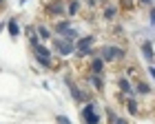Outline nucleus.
<instances>
[{"instance_id":"obj_1","label":"nucleus","mask_w":155,"mask_h":124,"mask_svg":"<svg viewBox=\"0 0 155 124\" xmlns=\"http://www.w3.org/2000/svg\"><path fill=\"white\" fill-rule=\"evenodd\" d=\"M97 58H100L104 64H113V62H122L126 58V49L124 47H115V44H104L97 51Z\"/></svg>"},{"instance_id":"obj_2","label":"nucleus","mask_w":155,"mask_h":124,"mask_svg":"<svg viewBox=\"0 0 155 124\" xmlns=\"http://www.w3.org/2000/svg\"><path fill=\"white\" fill-rule=\"evenodd\" d=\"M45 13L49 18H64L67 16V0H49L45 5Z\"/></svg>"},{"instance_id":"obj_3","label":"nucleus","mask_w":155,"mask_h":124,"mask_svg":"<svg viewBox=\"0 0 155 124\" xmlns=\"http://www.w3.org/2000/svg\"><path fill=\"white\" fill-rule=\"evenodd\" d=\"M51 44L55 47V51H58V56H62V58L71 56V53L75 51L71 42H64V40H62V38H58V36H53V38H51Z\"/></svg>"},{"instance_id":"obj_4","label":"nucleus","mask_w":155,"mask_h":124,"mask_svg":"<svg viewBox=\"0 0 155 124\" xmlns=\"http://www.w3.org/2000/svg\"><path fill=\"white\" fill-rule=\"evenodd\" d=\"M64 80H67V84H69V91H71V95H73V100H75V102H80V104H82V102H91V95H89L87 91H82V89L78 86V84H73L69 75H67Z\"/></svg>"},{"instance_id":"obj_5","label":"nucleus","mask_w":155,"mask_h":124,"mask_svg":"<svg viewBox=\"0 0 155 124\" xmlns=\"http://www.w3.org/2000/svg\"><path fill=\"white\" fill-rule=\"evenodd\" d=\"M117 91H120V95H124V98H135L131 82H129V78H124V75L117 78Z\"/></svg>"},{"instance_id":"obj_6","label":"nucleus","mask_w":155,"mask_h":124,"mask_svg":"<svg viewBox=\"0 0 155 124\" xmlns=\"http://www.w3.org/2000/svg\"><path fill=\"white\" fill-rule=\"evenodd\" d=\"M69 29H71V18H60L51 24V33H55V36H62V33H67Z\"/></svg>"},{"instance_id":"obj_7","label":"nucleus","mask_w":155,"mask_h":124,"mask_svg":"<svg viewBox=\"0 0 155 124\" xmlns=\"http://www.w3.org/2000/svg\"><path fill=\"white\" fill-rule=\"evenodd\" d=\"M117 13H120V9H117V5H104L102 7V18L107 20V22H113V20H117Z\"/></svg>"},{"instance_id":"obj_8","label":"nucleus","mask_w":155,"mask_h":124,"mask_svg":"<svg viewBox=\"0 0 155 124\" xmlns=\"http://www.w3.org/2000/svg\"><path fill=\"white\" fill-rule=\"evenodd\" d=\"M104 62L97 58V56H93L91 58V62H89V71H91V75H104Z\"/></svg>"},{"instance_id":"obj_9","label":"nucleus","mask_w":155,"mask_h":124,"mask_svg":"<svg viewBox=\"0 0 155 124\" xmlns=\"http://www.w3.org/2000/svg\"><path fill=\"white\" fill-rule=\"evenodd\" d=\"M133 93H135V95H151V84L137 78L135 80V86H133Z\"/></svg>"},{"instance_id":"obj_10","label":"nucleus","mask_w":155,"mask_h":124,"mask_svg":"<svg viewBox=\"0 0 155 124\" xmlns=\"http://www.w3.org/2000/svg\"><path fill=\"white\" fill-rule=\"evenodd\" d=\"M80 9H82V0H69V2H67V16H69V18L78 16Z\"/></svg>"},{"instance_id":"obj_11","label":"nucleus","mask_w":155,"mask_h":124,"mask_svg":"<svg viewBox=\"0 0 155 124\" xmlns=\"http://www.w3.org/2000/svg\"><path fill=\"white\" fill-rule=\"evenodd\" d=\"M87 82H89V84L91 86H93V91H102V89H104V80H102V75H87Z\"/></svg>"},{"instance_id":"obj_12","label":"nucleus","mask_w":155,"mask_h":124,"mask_svg":"<svg viewBox=\"0 0 155 124\" xmlns=\"http://www.w3.org/2000/svg\"><path fill=\"white\" fill-rule=\"evenodd\" d=\"M122 104L126 106V111H129V115H140V106H137V100L135 98H126Z\"/></svg>"},{"instance_id":"obj_13","label":"nucleus","mask_w":155,"mask_h":124,"mask_svg":"<svg viewBox=\"0 0 155 124\" xmlns=\"http://www.w3.org/2000/svg\"><path fill=\"white\" fill-rule=\"evenodd\" d=\"M7 29H9V36H11L13 40L20 36V27H18V20H16V18H9V20H7Z\"/></svg>"},{"instance_id":"obj_14","label":"nucleus","mask_w":155,"mask_h":124,"mask_svg":"<svg viewBox=\"0 0 155 124\" xmlns=\"http://www.w3.org/2000/svg\"><path fill=\"white\" fill-rule=\"evenodd\" d=\"M36 33H38L40 40H51V38H53V36H51V29H49L47 24H38V27H36Z\"/></svg>"},{"instance_id":"obj_15","label":"nucleus","mask_w":155,"mask_h":124,"mask_svg":"<svg viewBox=\"0 0 155 124\" xmlns=\"http://www.w3.org/2000/svg\"><path fill=\"white\" fill-rule=\"evenodd\" d=\"M135 7H137L135 0H120V7H117V9H122V11H126V13H133V11H135Z\"/></svg>"},{"instance_id":"obj_16","label":"nucleus","mask_w":155,"mask_h":124,"mask_svg":"<svg viewBox=\"0 0 155 124\" xmlns=\"http://www.w3.org/2000/svg\"><path fill=\"white\" fill-rule=\"evenodd\" d=\"M82 120H84V124H100L102 122V118L97 115L95 111H91V113H82Z\"/></svg>"},{"instance_id":"obj_17","label":"nucleus","mask_w":155,"mask_h":124,"mask_svg":"<svg viewBox=\"0 0 155 124\" xmlns=\"http://www.w3.org/2000/svg\"><path fill=\"white\" fill-rule=\"evenodd\" d=\"M142 53H144V58L146 60H153V42H151V40H144V42H142Z\"/></svg>"},{"instance_id":"obj_18","label":"nucleus","mask_w":155,"mask_h":124,"mask_svg":"<svg viewBox=\"0 0 155 124\" xmlns=\"http://www.w3.org/2000/svg\"><path fill=\"white\" fill-rule=\"evenodd\" d=\"M27 38H29L31 47L40 44V38H38V33H36V27H27Z\"/></svg>"},{"instance_id":"obj_19","label":"nucleus","mask_w":155,"mask_h":124,"mask_svg":"<svg viewBox=\"0 0 155 124\" xmlns=\"http://www.w3.org/2000/svg\"><path fill=\"white\" fill-rule=\"evenodd\" d=\"M58 38H62V40H64V42H71V44H73L75 40H78V33H75L73 29H69L67 33H62V36H58Z\"/></svg>"},{"instance_id":"obj_20","label":"nucleus","mask_w":155,"mask_h":124,"mask_svg":"<svg viewBox=\"0 0 155 124\" xmlns=\"http://www.w3.org/2000/svg\"><path fill=\"white\" fill-rule=\"evenodd\" d=\"M55 122H58V124H71V120H69L67 115H58V118H55Z\"/></svg>"},{"instance_id":"obj_21","label":"nucleus","mask_w":155,"mask_h":124,"mask_svg":"<svg viewBox=\"0 0 155 124\" xmlns=\"http://www.w3.org/2000/svg\"><path fill=\"white\" fill-rule=\"evenodd\" d=\"M135 2H137V5H144V7H149V9L153 7V0H135Z\"/></svg>"},{"instance_id":"obj_22","label":"nucleus","mask_w":155,"mask_h":124,"mask_svg":"<svg viewBox=\"0 0 155 124\" xmlns=\"http://www.w3.org/2000/svg\"><path fill=\"white\" fill-rule=\"evenodd\" d=\"M113 124H131V122L126 120V118H115V120H113Z\"/></svg>"},{"instance_id":"obj_23","label":"nucleus","mask_w":155,"mask_h":124,"mask_svg":"<svg viewBox=\"0 0 155 124\" xmlns=\"http://www.w3.org/2000/svg\"><path fill=\"white\" fill-rule=\"evenodd\" d=\"M87 7H89V9H95L97 2H95V0H87Z\"/></svg>"},{"instance_id":"obj_24","label":"nucleus","mask_w":155,"mask_h":124,"mask_svg":"<svg viewBox=\"0 0 155 124\" xmlns=\"http://www.w3.org/2000/svg\"><path fill=\"white\" fill-rule=\"evenodd\" d=\"M95 2H97V5H102V7H104V5H109V0H95Z\"/></svg>"},{"instance_id":"obj_25","label":"nucleus","mask_w":155,"mask_h":124,"mask_svg":"<svg viewBox=\"0 0 155 124\" xmlns=\"http://www.w3.org/2000/svg\"><path fill=\"white\" fill-rule=\"evenodd\" d=\"M5 7H7V0H0V11H2Z\"/></svg>"},{"instance_id":"obj_26","label":"nucleus","mask_w":155,"mask_h":124,"mask_svg":"<svg viewBox=\"0 0 155 124\" xmlns=\"http://www.w3.org/2000/svg\"><path fill=\"white\" fill-rule=\"evenodd\" d=\"M5 27H7V22H0V31H2V29H5Z\"/></svg>"},{"instance_id":"obj_27","label":"nucleus","mask_w":155,"mask_h":124,"mask_svg":"<svg viewBox=\"0 0 155 124\" xmlns=\"http://www.w3.org/2000/svg\"><path fill=\"white\" fill-rule=\"evenodd\" d=\"M20 2H22V5H25V2H27V0H20Z\"/></svg>"}]
</instances>
